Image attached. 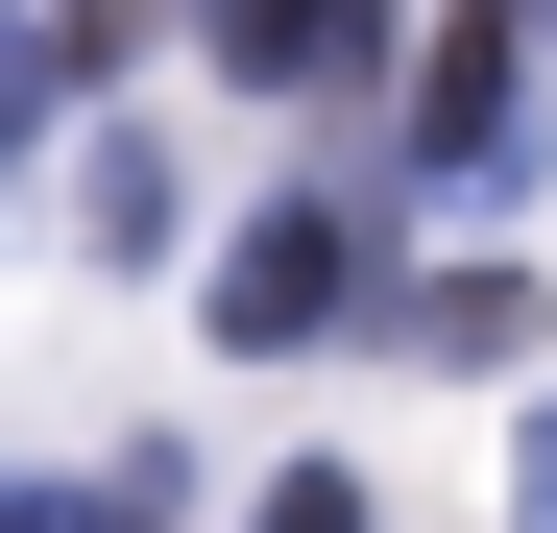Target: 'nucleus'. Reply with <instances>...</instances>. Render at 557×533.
I'll return each mask as SVG.
<instances>
[{
  "instance_id": "f257e3e1",
  "label": "nucleus",
  "mask_w": 557,
  "mask_h": 533,
  "mask_svg": "<svg viewBox=\"0 0 557 533\" xmlns=\"http://www.w3.org/2000/svg\"><path fill=\"white\" fill-rule=\"evenodd\" d=\"M339 315H363V195H267L219 243V339H243V364H315Z\"/></svg>"
},
{
  "instance_id": "f03ea898",
  "label": "nucleus",
  "mask_w": 557,
  "mask_h": 533,
  "mask_svg": "<svg viewBox=\"0 0 557 533\" xmlns=\"http://www.w3.org/2000/svg\"><path fill=\"white\" fill-rule=\"evenodd\" d=\"M195 49L243 73V98H339V73L388 49V0H195Z\"/></svg>"
},
{
  "instance_id": "7ed1b4c3",
  "label": "nucleus",
  "mask_w": 557,
  "mask_h": 533,
  "mask_svg": "<svg viewBox=\"0 0 557 533\" xmlns=\"http://www.w3.org/2000/svg\"><path fill=\"white\" fill-rule=\"evenodd\" d=\"M73 243H98V266H170V146H73Z\"/></svg>"
},
{
  "instance_id": "20e7f679",
  "label": "nucleus",
  "mask_w": 557,
  "mask_h": 533,
  "mask_svg": "<svg viewBox=\"0 0 557 533\" xmlns=\"http://www.w3.org/2000/svg\"><path fill=\"white\" fill-rule=\"evenodd\" d=\"M388 339H412V364H509V339H533V292H509V266H436Z\"/></svg>"
},
{
  "instance_id": "39448f33",
  "label": "nucleus",
  "mask_w": 557,
  "mask_h": 533,
  "mask_svg": "<svg viewBox=\"0 0 557 533\" xmlns=\"http://www.w3.org/2000/svg\"><path fill=\"white\" fill-rule=\"evenodd\" d=\"M0 533H170V461H122V485H25Z\"/></svg>"
},
{
  "instance_id": "423d86ee",
  "label": "nucleus",
  "mask_w": 557,
  "mask_h": 533,
  "mask_svg": "<svg viewBox=\"0 0 557 533\" xmlns=\"http://www.w3.org/2000/svg\"><path fill=\"white\" fill-rule=\"evenodd\" d=\"M243 533H363V461H292V485H267Z\"/></svg>"
},
{
  "instance_id": "0eeeda50",
  "label": "nucleus",
  "mask_w": 557,
  "mask_h": 533,
  "mask_svg": "<svg viewBox=\"0 0 557 533\" xmlns=\"http://www.w3.org/2000/svg\"><path fill=\"white\" fill-rule=\"evenodd\" d=\"M509 533H557V388H533V436H509Z\"/></svg>"
}]
</instances>
